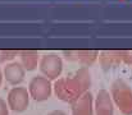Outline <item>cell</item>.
I'll use <instances>...</instances> for the list:
<instances>
[{"instance_id": "11", "label": "cell", "mask_w": 132, "mask_h": 115, "mask_svg": "<svg viewBox=\"0 0 132 115\" xmlns=\"http://www.w3.org/2000/svg\"><path fill=\"white\" fill-rule=\"evenodd\" d=\"M19 59H21V64L24 68L26 72H32L39 67V61H40V54L35 50H23L19 51Z\"/></svg>"}, {"instance_id": "12", "label": "cell", "mask_w": 132, "mask_h": 115, "mask_svg": "<svg viewBox=\"0 0 132 115\" xmlns=\"http://www.w3.org/2000/svg\"><path fill=\"white\" fill-rule=\"evenodd\" d=\"M19 54L15 50H0V64H8L14 60V58Z\"/></svg>"}, {"instance_id": "7", "label": "cell", "mask_w": 132, "mask_h": 115, "mask_svg": "<svg viewBox=\"0 0 132 115\" xmlns=\"http://www.w3.org/2000/svg\"><path fill=\"white\" fill-rule=\"evenodd\" d=\"M65 60L77 63L82 68H88L97 61L99 52L96 50H68L63 52Z\"/></svg>"}, {"instance_id": "8", "label": "cell", "mask_w": 132, "mask_h": 115, "mask_svg": "<svg viewBox=\"0 0 132 115\" xmlns=\"http://www.w3.org/2000/svg\"><path fill=\"white\" fill-rule=\"evenodd\" d=\"M3 77L9 84L15 87V86H19L24 81L26 70L19 61H10L5 64L3 69Z\"/></svg>"}, {"instance_id": "1", "label": "cell", "mask_w": 132, "mask_h": 115, "mask_svg": "<svg viewBox=\"0 0 132 115\" xmlns=\"http://www.w3.org/2000/svg\"><path fill=\"white\" fill-rule=\"evenodd\" d=\"M91 73L88 68H78L75 73L67 77H59L53 83V92L64 102H75L77 99L90 92Z\"/></svg>"}, {"instance_id": "10", "label": "cell", "mask_w": 132, "mask_h": 115, "mask_svg": "<svg viewBox=\"0 0 132 115\" xmlns=\"http://www.w3.org/2000/svg\"><path fill=\"white\" fill-rule=\"evenodd\" d=\"M72 115H94V97L90 92L72 102Z\"/></svg>"}, {"instance_id": "4", "label": "cell", "mask_w": 132, "mask_h": 115, "mask_svg": "<svg viewBox=\"0 0 132 115\" xmlns=\"http://www.w3.org/2000/svg\"><path fill=\"white\" fill-rule=\"evenodd\" d=\"M39 69L45 78L56 81L63 72V59L56 54H45L40 58Z\"/></svg>"}, {"instance_id": "14", "label": "cell", "mask_w": 132, "mask_h": 115, "mask_svg": "<svg viewBox=\"0 0 132 115\" xmlns=\"http://www.w3.org/2000/svg\"><path fill=\"white\" fill-rule=\"evenodd\" d=\"M47 115H67L64 111H62V110H54V111H51V113H49Z\"/></svg>"}, {"instance_id": "13", "label": "cell", "mask_w": 132, "mask_h": 115, "mask_svg": "<svg viewBox=\"0 0 132 115\" xmlns=\"http://www.w3.org/2000/svg\"><path fill=\"white\" fill-rule=\"evenodd\" d=\"M0 115H9V108L6 105V101H4L0 97Z\"/></svg>"}, {"instance_id": "2", "label": "cell", "mask_w": 132, "mask_h": 115, "mask_svg": "<svg viewBox=\"0 0 132 115\" xmlns=\"http://www.w3.org/2000/svg\"><path fill=\"white\" fill-rule=\"evenodd\" d=\"M110 99L113 105L123 115H132V88L123 81L117 79L110 86Z\"/></svg>"}, {"instance_id": "9", "label": "cell", "mask_w": 132, "mask_h": 115, "mask_svg": "<svg viewBox=\"0 0 132 115\" xmlns=\"http://www.w3.org/2000/svg\"><path fill=\"white\" fill-rule=\"evenodd\" d=\"M94 115H114V105L109 91L100 90L94 100Z\"/></svg>"}, {"instance_id": "6", "label": "cell", "mask_w": 132, "mask_h": 115, "mask_svg": "<svg viewBox=\"0 0 132 115\" xmlns=\"http://www.w3.org/2000/svg\"><path fill=\"white\" fill-rule=\"evenodd\" d=\"M30 93L26 87L15 86L8 92L6 105L14 113H23L30 105Z\"/></svg>"}, {"instance_id": "3", "label": "cell", "mask_w": 132, "mask_h": 115, "mask_svg": "<svg viewBox=\"0 0 132 115\" xmlns=\"http://www.w3.org/2000/svg\"><path fill=\"white\" fill-rule=\"evenodd\" d=\"M100 67L104 70L119 67L122 64L132 65V51L131 50H105L99 52L97 58Z\"/></svg>"}, {"instance_id": "15", "label": "cell", "mask_w": 132, "mask_h": 115, "mask_svg": "<svg viewBox=\"0 0 132 115\" xmlns=\"http://www.w3.org/2000/svg\"><path fill=\"white\" fill-rule=\"evenodd\" d=\"M3 79H4V77H3V70L0 69V87H1V83H3Z\"/></svg>"}, {"instance_id": "5", "label": "cell", "mask_w": 132, "mask_h": 115, "mask_svg": "<svg viewBox=\"0 0 132 115\" xmlns=\"http://www.w3.org/2000/svg\"><path fill=\"white\" fill-rule=\"evenodd\" d=\"M27 90L31 99L37 102H43L50 99L53 93V83L44 76H35L30 81Z\"/></svg>"}]
</instances>
